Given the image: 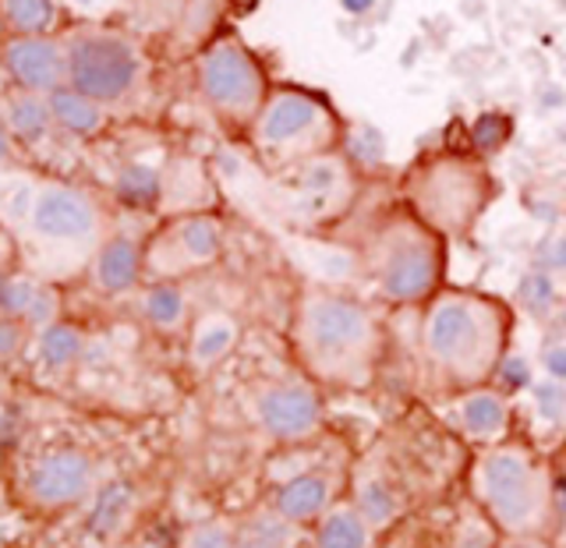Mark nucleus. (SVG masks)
I'll use <instances>...</instances> for the list:
<instances>
[{
    "instance_id": "1",
    "label": "nucleus",
    "mask_w": 566,
    "mask_h": 548,
    "mask_svg": "<svg viewBox=\"0 0 566 548\" xmlns=\"http://www.w3.org/2000/svg\"><path fill=\"white\" fill-rule=\"evenodd\" d=\"M474 506L503 541H553L559 530V482L553 460L524 439L503 435L468 464Z\"/></svg>"
},
{
    "instance_id": "2",
    "label": "nucleus",
    "mask_w": 566,
    "mask_h": 548,
    "mask_svg": "<svg viewBox=\"0 0 566 548\" xmlns=\"http://www.w3.org/2000/svg\"><path fill=\"white\" fill-rule=\"evenodd\" d=\"M510 336V305L482 291H436L421 318V354L453 393L485 386L500 371Z\"/></svg>"
},
{
    "instance_id": "3",
    "label": "nucleus",
    "mask_w": 566,
    "mask_h": 548,
    "mask_svg": "<svg viewBox=\"0 0 566 548\" xmlns=\"http://www.w3.org/2000/svg\"><path fill=\"white\" fill-rule=\"evenodd\" d=\"M0 217L25 230L32 262L50 273L78 270L96 241V217L85 199L57 185H32L18 173L0 181Z\"/></svg>"
},
{
    "instance_id": "4",
    "label": "nucleus",
    "mask_w": 566,
    "mask_h": 548,
    "mask_svg": "<svg viewBox=\"0 0 566 548\" xmlns=\"http://www.w3.org/2000/svg\"><path fill=\"white\" fill-rule=\"evenodd\" d=\"M301 350L323 379L365 386L379 358V326L354 301L315 294L301 312Z\"/></svg>"
},
{
    "instance_id": "5",
    "label": "nucleus",
    "mask_w": 566,
    "mask_h": 548,
    "mask_svg": "<svg viewBox=\"0 0 566 548\" xmlns=\"http://www.w3.org/2000/svg\"><path fill=\"white\" fill-rule=\"evenodd\" d=\"M495 194L492 173L482 156L442 152L421 164L407 185L411 212L436 234H468Z\"/></svg>"
},
{
    "instance_id": "6",
    "label": "nucleus",
    "mask_w": 566,
    "mask_h": 548,
    "mask_svg": "<svg viewBox=\"0 0 566 548\" xmlns=\"http://www.w3.org/2000/svg\"><path fill=\"white\" fill-rule=\"evenodd\" d=\"M442 234L411 217L389 220L371 244V273L379 291L397 305H415L439 291L442 280Z\"/></svg>"
},
{
    "instance_id": "7",
    "label": "nucleus",
    "mask_w": 566,
    "mask_h": 548,
    "mask_svg": "<svg viewBox=\"0 0 566 548\" xmlns=\"http://www.w3.org/2000/svg\"><path fill=\"white\" fill-rule=\"evenodd\" d=\"M336 124L333 114L323 103H315L308 96H280L273 103V110L265 114L262 124V138L273 141V146H287V149H318L333 141Z\"/></svg>"
},
{
    "instance_id": "8",
    "label": "nucleus",
    "mask_w": 566,
    "mask_h": 548,
    "mask_svg": "<svg viewBox=\"0 0 566 548\" xmlns=\"http://www.w3.org/2000/svg\"><path fill=\"white\" fill-rule=\"evenodd\" d=\"M135 75L132 53L114 40H93L82 43L75 53V78L85 93L93 96H117L128 88Z\"/></svg>"
},
{
    "instance_id": "9",
    "label": "nucleus",
    "mask_w": 566,
    "mask_h": 548,
    "mask_svg": "<svg viewBox=\"0 0 566 548\" xmlns=\"http://www.w3.org/2000/svg\"><path fill=\"white\" fill-rule=\"evenodd\" d=\"M460 429L468 435L482 439V442H495L503 439L506 429H510V403L503 393H495V389L485 386H474V389H464L460 393Z\"/></svg>"
},
{
    "instance_id": "10",
    "label": "nucleus",
    "mask_w": 566,
    "mask_h": 548,
    "mask_svg": "<svg viewBox=\"0 0 566 548\" xmlns=\"http://www.w3.org/2000/svg\"><path fill=\"white\" fill-rule=\"evenodd\" d=\"M206 82H209L212 99H220L223 106H248L259 93L252 67H248V61H241L238 53H220V57H212V64L206 71Z\"/></svg>"
},
{
    "instance_id": "11",
    "label": "nucleus",
    "mask_w": 566,
    "mask_h": 548,
    "mask_svg": "<svg viewBox=\"0 0 566 548\" xmlns=\"http://www.w3.org/2000/svg\"><path fill=\"white\" fill-rule=\"evenodd\" d=\"M312 418H315V407L308 397H301V393H283L270 403V421L283 432H305L312 424Z\"/></svg>"
},
{
    "instance_id": "12",
    "label": "nucleus",
    "mask_w": 566,
    "mask_h": 548,
    "mask_svg": "<svg viewBox=\"0 0 566 548\" xmlns=\"http://www.w3.org/2000/svg\"><path fill=\"white\" fill-rule=\"evenodd\" d=\"M14 71L22 78H29V82H50L53 78V67L46 64L43 67V61H53V53L46 50V46H40V43H25V46H18L14 50Z\"/></svg>"
},
{
    "instance_id": "13",
    "label": "nucleus",
    "mask_w": 566,
    "mask_h": 548,
    "mask_svg": "<svg viewBox=\"0 0 566 548\" xmlns=\"http://www.w3.org/2000/svg\"><path fill=\"white\" fill-rule=\"evenodd\" d=\"M323 499H326V488H323V482H301V485H294L291 492H287V509L291 513H312V509H318L323 506Z\"/></svg>"
},
{
    "instance_id": "14",
    "label": "nucleus",
    "mask_w": 566,
    "mask_h": 548,
    "mask_svg": "<svg viewBox=\"0 0 566 548\" xmlns=\"http://www.w3.org/2000/svg\"><path fill=\"white\" fill-rule=\"evenodd\" d=\"M326 541H344V545H358V541H365V530H361V524L354 520V517H333V524L326 527Z\"/></svg>"
},
{
    "instance_id": "15",
    "label": "nucleus",
    "mask_w": 566,
    "mask_h": 548,
    "mask_svg": "<svg viewBox=\"0 0 566 548\" xmlns=\"http://www.w3.org/2000/svg\"><path fill=\"white\" fill-rule=\"evenodd\" d=\"M553 471H556V482H559V492H566V442L559 446L556 460H553Z\"/></svg>"
},
{
    "instance_id": "16",
    "label": "nucleus",
    "mask_w": 566,
    "mask_h": 548,
    "mask_svg": "<svg viewBox=\"0 0 566 548\" xmlns=\"http://www.w3.org/2000/svg\"><path fill=\"white\" fill-rule=\"evenodd\" d=\"M22 4L29 8V4H32V0H22ZM43 14H46V8H35L32 14H29V11H22V18H18V22H25V25H32V22H40V18H43Z\"/></svg>"
}]
</instances>
